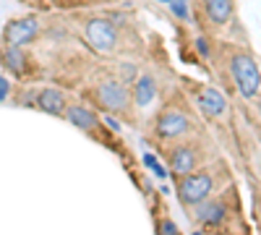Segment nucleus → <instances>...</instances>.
Instances as JSON below:
<instances>
[{
  "label": "nucleus",
  "mask_w": 261,
  "mask_h": 235,
  "mask_svg": "<svg viewBox=\"0 0 261 235\" xmlns=\"http://www.w3.org/2000/svg\"><path fill=\"white\" fill-rule=\"evenodd\" d=\"M230 73H232V81H235V87L243 99H258L261 73H258V63L251 53L235 50L230 55Z\"/></svg>",
  "instance_id": "obj_1"
},
{
  "label": "nucleus",
  "mask_w": 261,
  "mask_h": 235,
  "mask_svg": "<svg viewBox=\"0 0 261 235\" xmlns=\"http://www.w3.org/2000/svg\"><path fill=\"white\" fill-rule=\"evenodd\" d=\"M175 188H178V196L186 206H196L199 201L209 199L212 191H214V173L212 170H193V173L178 175L175 178Z\"/></svg>",
  "instance_id": "obj_2"
},
{
  "label": "nucleus",
  "mask_w": 261,
  "mask_h": 235,
  "mask_svg": "<svg viewBox=\"0 0 261 235\" xmlns=\"http://www.w3.org/2000/svg\"><path fill=\"white\" fill-rule=\"evenodd\" d=\"M191 128H193V123H191L188 110L178 108V105H167L154 120V136L162 141H178L191 134Z\"/></svg>",
  "instance_id": "obj_3"
},
{
  "label": "nucleus",
  "mask_w": 261,
  "mask_h": 235,
  "mask_svg": "<svg viewBox=\"0 0 261 235\" xmlns=\"http://www.w3.org/2000/svg\"><path fill=\"white\" fill-rule=\"evenodd\" d=\"M84 37L97 55H113L118 47V27L110 18L94 16L84 24Z\"/></svg>",
  "instance_id": "obj_4"
},
{
  "label": "nucleus",
  "mask_w": 261,
  "mask_h": 235,
  "mask_svg": "<svg viewBox=\"0 0 261 235\" xmlns=\"http://www.w3.org/2000/svg\"><path fill=\"white\" fill-rule=\"evenodd\" d=\"M99 108L107 110V113H115V115H128L130 113V87H125L123 81L118 79H105L97 92H94Z\"/></svg>",
  "instance_id": "obj_5"
},
{
  "label": "nucleus",
  "mask_w": 261,
  "mask_h": 235,
  "mask_svg": "<svg viewBox=\"0 0 261 235\" xmlns=\"http://www.w3.org/2000/svg\"><path fill=\"white\" fill-rule=\"evenodd\" d=\"M37 37H39V21L34 16H21V18L8 21L3 32V42L11 47H27Z\"/></svg>",
  "instance_id": "obj_6"
},
{
  "label": "nucleus",
  "mask_w": 261,
  "mask_h": 235,
  "mask_svg": "<svg viewBox=\"0 0 261 235\" xmlns=\"http://www.w3.org/2000/svg\"><path fill=\"white\" fill-rule=\"evenodd\" d=\"M201 160H204L201 149L196 146V144H191V141H183V144L170 149V170H172V175H175V178L199 170Z\"/></svg>",
  "instance_id": "obj_7"
},
{
  "label": "nucleus",
  "mask_w": 261,
  "mask_h": 235,
  "mask_svg": "<svg viewBox=\"0 0 261 235\" xmlns=\"http://www.w3.org/2000/svg\"><path fill=\"white\" fill-rule=\"evenodd\" d=\"M157 99V81L151 73H141L136 76L134 87H130V105L139 110H146L151 102Z\"/></svg>",
  "instance_id": "obj_8"
},
{
  "label": "nucleus",
  "mask_w": 261,
  "mask_h": 235,
  "mask_svg": "<svg viewBox=\"0 0 261 235\" xmlns=\"http://www.w3.org/2000/svg\"><path fill=\"white\" fill-rule=\"evenodd\" d=\"M34 108H39L42 113L47 115H55L60 118L65 113V108H68V99H65V94L55 87H47V89H37V99H34Z\"/></svg>",
  "instance_id": "obj_9"
},
{
  "label": "nucleus",
  "mask_w": 261,
  "mask_h": 235,
  "mask_svg": "<svg viewBox=\"0 0 261 235\" xmlns=\"http://www.w3.org/2000/svg\"><path fill=\"white\" fill-rule=\"evenodd\" d=\"M63 115H65V120H68L71 125H76L79 131H84V134L99 131V118H97V113L89 110V108H84V105H68Z\"/></svg>",
  "instance_id": "obj_10"
},
{
  "label": "nucleus",
  "mask_w": 261,
  "mask_h": 235,
  "mask_svg": "<svg viewBox=\"0 0 261 235\" xmlns=\"http://www.w3.org/2000/svg\"><path fill=\"white\" fill-rule=\"evenodd\" d=\"M196 215H199V220L204 225L217 227V225H222L230 217V212H227V206L220 199H204V201L196 204Z\"/></svg>",
  "instance_id": "obj_11"
},
{
  "label": "nucleus",
  "mask_w": 261,
  "mask_h": 235,
  "mask_svg": "<svg viewBox=\"0 0 261 235\" xmlns=\"http://www.w3.org/2000/svg\"><path fill=\"white\" fill-rule=\"evenodd\" d=\"M196 102H199L201 113H206L209 118H222L227 113V99L222 97V92H217L214 87H204L199 92V97H196Z\"/></svg>",
  "instance_id": "obj_12"
},
{
  "label": "nucleus",
  "mask_w": 261,
  "mask_h": 235,
  "mask_svg": "<svg viewBox=\"0 0 261 235\" xmlns=\"http://www.w3.org/2000/svg\"><path fill=\"white\" fill-rule=\"evenodd\" d=\"M0 63H3V68L11 71L13 76H24L27 73V66H29V58H27V50L24 47L6 45L3 53H0Z\"/></svg>",
  "instance_id": "obj_13"
},
{
  "label": "nucleus",
  "mask_w": 261,
  "mask_h": 235,
  "mask_svg": "<svg viewBox=\"0 0 261 235\" xmlns=\"http://www.w3.org/2000/svg\"><path fill=\"white\" fill-rule=\"evenodd\" d=\"M232 0H204V13L214 27H225L232 18Z\"/></svg>",
  "instance_id": "obj_14"
},
{
  "label": "nucleus",
  "mask_w": 261,
  "mask_h": 235,
  "mask_svg": "<svg viewBox=\"0 0 261 235\" xmlns=\"http://www.w3.org/2000/svg\"><path fill=\"white\" fill-rule=\"evenodd\" d=\"M170 13L175 18H180V21H188V3H186V0H172V3H170Z\"/></svg>",
  "instance_id": "obj_15"
},
{
  "label": "nucleus",
  "mask_w": 261,
  "mask_h": 235,
  "mask_svg": "<svg viewBox=\"0 0 261 235\" xmlns=\"http://www.w3.org/2000/svg\"><path fill=\"white\" fill-rule=\"evenodd\" d=\"M136 66H134V63H123V66H120V79L118 81H123L125 84V87H128V84L130 81H136Z\"/></svg>",
  "instance_id": "obj_16"
},
{
  "label": "nucleus",
  "mask_w": 261,
  "mask_h": 235,
  "mask_svg": "<svg viewBox=\"0 0 261 235\" xmlns=\"http://www.w3.org/2000/svg\"><path fill=\"white\" fill-rule=\"evenodd\" d=\"M8 92H11V84H8V79L0 76V102H6V99H8Z\"/></svg>",
  "instance_id": "obj_17"
},
{
  "label": "nucleus",
  "mask_w": 261,
  "mask_h": 235,
  "mask_svg": "<svg viewBox=\"0 0 261 235\" xmlns=\"http://www.w3.org/2000/svg\"><path fill=\"white\" fill-rule=\"evenodd\" d=\"M196 45H199V53H201V55H206V42H204V39H199Z\"/></svg>",
  "instance_id": "obj_18"
},
{
  "label": "nucleus",
  "mask_w": 261,
  "mask_h": 235,
  "mask_svg": "<svg viewBox=\"0 0 261 235\" xmlns=\"http://www.w3.org/2000/svg\"><path fill=\"white\" fill-rule=\"evenodd\" d=\"M50 3H55V6H60V3H65V0H50Z\"/></svg>",
  "instance_id": "obj_19"
},
{
  "label": "nucleus",
  "mask_w": 261,
  "mask_h": 235,
  "mask_svg": "<svg viewBox=\"0 0 261 235\" xmlns=\"http://www.w3.org/2000/svg\"><path fill=\"white\" fill-rule=\"evenodd\" d=\"M160 3H167V6H170V3H172V0H160Z\"/></svg>",
  "instance_id": "obj_20"
},
{
  "label": "nucleus",
  "mask_w": 261,
  "mask_h": 235,
  "mask_svg": "<svg viewBox=\"0 0 261 235\" xmlns=\"http://www.w3.org/2000/svg\"><path fill=\"white\" fill-rule=\"evenodd\" d=\"M24 3H34V0H24Z\"/></svg>",
  "instance_id": "obj_21"
},
{
  "label": "nucleus",
  "mask_w": 261,
  "mask_h": 235,
  "mask_svg": "<svg viewBox=\"0 0 261 235\" xmlns=\"http://www.w3.org/2000/svg\"><path fill=\"white\" fill-rule=\"evenodd\" d=\"M110 3H115V0H110Z\"/></svg>",
  "instance_id": "obj_22"
},
{
  "label": "nucleus",
  "mask_w": 261,
  "mask_h": 235,
  "mask_svg": "<svg viewBox=\"0 0 261 235\" xmlns=\"http://www.w3.org/2000/svg\"><path fill=\"white\" fill-rule=\"evenodd\" d=\"M220 235H225V232H220Z\"/></svg>",
  "instance_id": "obj_23"
}]
</instances>
